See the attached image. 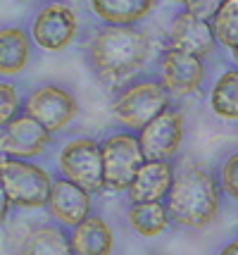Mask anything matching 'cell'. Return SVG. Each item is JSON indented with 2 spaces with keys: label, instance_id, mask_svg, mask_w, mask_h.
Listing matches in <instances>:
<instances>
[{
  "label": "cell",
  "instance_id": "obj_1",
  "mask_svg": "<svg viewBox=\"0 0 238 255\" xmlns=\"http://www.w3.org/2000/svg\"><path fill=\"white\" fill-rule=\"evenodd\" d=\"M155 55L153 36L141 26H95L86 41L93 74L107 84H129Z\"/></svg>",
  "mask_w": 238,
  "mask_h": 255
},
{
  "label": "cell",
  "instance_id": "obj_2",
  "mask_svg": "<svg viewBox=\"0 0 238 255\" xmlns=\"http://www.w3.org/2000/svg\"><path fill=\"white\" fill-rule=\"evenodd\" d=\"M222 184L200 162H188L176 169V179L167 196L171 222L181 229L203 232L219 220L222 212Z\"/></svg>",
  "mask_w": 238,
  "mask_h": 255
},
{
  "label": "cell",
  "instance_id": "obj_3",
  "mask_svg": "<svg viewBox=\"0 0 238 255\" xmlns=\"http://www.w3.org/2000/svg\"><path fill=\"white\" fill-rule=\"evenodd\" d=\"M171 108V93L158 77L134 79L117 91L112 100L114 120L129 131H141Z\"/></svg>",
  "mask_w": 238,
  "mask_h": 255
},
{
  "label": "cell",
  "instance_id": "obj_4",
  "mask_svg": "<svg viewBox=\"0 0 238 255\" xmlns=\"http://www.w3.org/2000/svg\"><path fill=\"white\" fill-rule=\"evenodd\" d=\"M0 179H2V193L12 200L14 208H19V210L48 208L55 177L43 165H36L34 160L2 155Z\"/></svg>",
  "mask_w": 238,
  "mask_h": 255
},
{
  "label": "cell",
  "instance_id": "obj_5",
  "mask_svg": "<svg viewBox=\"0 0 238 255\" xmlns=\"http://www.w3.org/2000/svg\"><path fill=\"white\" fill-rule=\"evenodd\" d=\"M60 177L74 181L77 186L98 196L105 189V167H102V143L93 136H72L57 153Z\"/></svg>",
  "mask_w": 238,
  "mask_h": 255
},
{
  "label": "cell",
  "instance_id": "obj_6",
  "mask_svg": "<svg viewBox=\"0 0 238 255\" xmlns=\"http://www.w3.org/2000/svg\"><path fill=\"white\" fill-rule=\"evenodd\" d=\"M100 143L102 167H105V189L112 191V193H126L148 160L138 133L122 129V131L105 136Z\"/></svg>",
  "mask_w": 238,
  "mask_h": 255
},
{
  "label": "cell",
  "instance_id": "obj_7",
  "mask_svg": "<svg viewBox=\"0 0 238 255\" xmlns=\"http://www.w3.org/2000/svg\"><path fill=\"white\" fill-rule=\"evenodd\" d=\"M31 38L46 53H62L74 45L81 33V19L67 0H46L31 19Z\"/></svg>",
  "mask_w": 238,
  "mask_h": 255
},
{
  "label": "cell",
  "instance_id": "obj_8",
  "mask_svg": "<svg viewBox=\"0 0 238 255\" xmlns=\"http://www.w3.org/2000/svg\"><path fill=\"white\" fill-rule=\"evenodd\" d=\"M24 112L38 120L50 133H60L79 117L81 105L67 86L41 84L24 98Z\"/></svg>",
  "mask_w": 238,
  "mask_h": 255
},
{
  "label": "cell",
  "instance_id": "obj_9",
  "mask_svg": "<svg viewBox=\"0 0 238 255\" xmlns=\"http://www.w3.org/2000/svg\"><path fill=\"white\" fill-rule=\"evenodd\" d=\"M158 79L171 98H191L203 91L207 81V60L164 45L158 55Z\"/></svg>",
  "mask_w": 238,
  "mask_h": 255
},
{
  "label": "cell",
  "instance_id": "obj_10",
  "mask_svg": "<svg viewBox=\"0 0 238 255\" xmlns=\"http://www.w3.org/2000/svg\"><path fill=\"white\" fill-rule=\"evenodd\" d=\"M186 131H188L186 112L171 105L159 117H155L146 129H141L138 138H141V145H143V153L148 160L171 162L179 155L183 141H186Z\"/></svg>",
  "mask_w": 238,
  "mask_h": 255
},
{
  "label": "cell",
  "instance_id": "obj_11",
  "mask_svg": "<svg viewBox=\"0 0 238 255\" xmlns=\"http://www.w3.org/2000/svg\"><path fill=\"white\" fill-rule=\"evenodd\" d=\"M167 48L174 50H183V53H191L198 55L203 60L215 57L219 41L215 36L212 22H207L203 17L188 12L186 7H181L179 12H174L167 26Z\"/></svg>",
  "mask_w": 238,
  "mask_h": 255
},
{
  "label": "cell",
  "instance_id": "obj_12",
  "mask_svg": "<svg viewBox=\"0 0 238 255\" xmlns=\"http://www.w3.org/2000/svg\"><path fill=\"white\" fill-rule=\"evenodd\" d=\"M53 136L43 124L34 120L31 115L22 112L12 122L2 124L0 129V148L5 157H19V160H36L46 155L53 145Z\"/></svg>",
  "mask_w": 238,
  "mask_h": 255
},
{
  "label": "cell",
  "instance_id": "obj_13",
  "mask_svg": "<svg viewBox=\"0 0 238 255\" xmlns=\"http://www.w3.org/2000/svg\"><path fill=\"white\" fill-rule=\"evenodd\" d=\"M48 212L57 224L67 229H77L83 220H88L93 215V193H88L86 189L77 186L74 181L65 177H55Z\"/></svg>",
  "mask_w": 238,
  "mask_h": 255
},
{
  "label": "cell",
  "instance_id": "obj_14",
  "mask_svg": "<svg viewBox=\"0 0 238 255\" xmlns=\"http://www.w3.org/2000/svg\"><path fill=\"white\" fill-rule=\"evenodd\" d=\"M174 179H176L174 162L146 160V165L141 167L131 189L126 191V198L129 203H162L169 196Z\"/></svg>",
  "mask_w": 238,
  "mask_h": 255
},
{
  "label": "cell",
  "instance_id": "obj_15",
  "mask_svg": "<svg viewBox=\"0 0 238 255\" xmlns=\"http://www.w3.org/2000/svg\"><path fill=\"white\" fill-rule=\"evenodd\" d=\"M34 38L31 31L10 24L0 29V74L2 79L19 77L34 57Z\"/></svg>",
  "mask_w": 238,
  "mask_h": 255
},
{
  "label": "cell",
  "instance_id": "obj_16",
  "mask_svg": "<svg viewBox=\"0 0 238 255\" xmlns=\"http://www.w3.org/2000/svg\"><path fill=\"white\" fill-rule=\"evenodd\" d=\"M93 17L110 26H138L155 12L158 0H88Z\"/></svg>",
  "mask_w": 238,
  "mask_h": 255
},
{
  "label": "cell",
  "instance_id": "obj_17",
  "mask_svg": "<svg viewBox=\"0 0 238 255\" xmlns=\"http://www.w3.org/2000/svg\"><path fill=\"white\" fill-rule=\"evenodd\" d=\"M17 255H77L72 246V234L62 224L34 222L29 234L24 236Z\"/></svg>",
  "mask_w": 238,
  "mask_h": 255
},
{
  "label": "cell",
  "instance_id": "obj_18",
  "mask_svg": "<svg viewBox=\"0 0 238 255\" xmlns=\"http://www.w3.org/2000/svg\"><path fill=\"white\" fill-rule=\"evenodd\" d=\"M72 246L77 255H112L114 232L105 217L91 215L77 229H72Z\"/></svg>",
  "mask_w": 238,
  "mask_h": 255
},
{
  "label": "cell",
  "instance_id": "obj_19",
  "mask_svg": "<svg viewBox=\"0 0 238 255\" xmlns=\"http://www.w3.org/2000/svg\"><path fill=\"white\" fill-rule=\"evenodd\" d=\"M126 220H129V227L143 239L162 236L174 224L167 200H162V203H129Z\"/></svg>",
  "mask_w": 238,
  "mask_h": 255
},
{
  "label": "cell",
  "instance_id": "obj_20",
  "mask_svg": "<svg viewBox=\"0 0 238 255\" xmlns=\"http://www.w3.org/2000/svg\"><path fill=\"white\" fill-rule=\"evenodd\" d=\"M210 110L224 122H238V67H227L217 74L210 89Z\"/></svg>",
  "mask_w": 238,
  "mask_h": 255
},
{
  "label": "cell",
  "instance_id": "obj_21",
  "mask_svg": "<svg viewBox=\"0 0 238 255\" xmlns=\"http://www.w3.org/2000/svg\"><path fill=\"white\" fill-rule=\"evenodd\" d=\"M212 29L222 48H238V0H227L212 17Z\"/></svg>",
  "mask_w": 238,
  "mask_h": 255
},
{
  "label": "cell",
  "instance_id": "obj_22",
  "mask_svg": "<svg viewBox=\"0 0 238 255\" xmlns=\"http://www.w3.org/2000/svg\"><path fill=\"white\" fill-rule=\"evenodd\" d=\"M24 112V100L19 96V89L12 84V79H2L0 84V127L12 122Z\"/></svg>",
  "mask_w": 238,
  "mask_h": 255
},
{
  "label": "cell",
  "instance_id": "obj_23",
  "mask_svg": "<svg viewBox=\"0 0 238 255\" xmlns=\"http://www.w3.org/2000/svg\"><path fill=\"white\" fill-rule=\"evenodd\" d=\"M219 184H222L224 196L238 203V150L224 157V162L219 167Z\"/></svg>",
  "mask_w": 238,
  "mask_h": 255
},
{
  "label": "cell",
  "instance_id": "obj_24",
  "mask_svg": "<svg viewBox=\"0 0 238 255\" xmlns=\"http://www.w3.org/2000/svg\"><path fill=\"white\" fill-rule=\"evenodd\" d=\"M224 2H227V0H186L183 7L188 12H193V14L207 19V22H212V17L219 12V7H222Z\"/></svg>",
  "mask_w": 238,
  "mask_h": 255
},
{
  "label": "cell",
  "instance_id": "obj_25",
  "mask_svg": "<svg viewBox=\"0 0 238 255\" xmlns=\"http://www.w3.org/2000/svg\"><path fill=\"white\" fill-rule=\"evenodd\" d=\"M0 203H2V224H7V220H10V208H12V200L0 191Z\"/></svg>",
  "mask_w": 238,
  "mask_h": 255
},
{
  "label": "cell",
  "instance_id": "obj_26",
  "mask_svg": "<svg viewBox=\"0 0 238 255\" xmlns=\"http://www.w3.org/2000/svg\"><path fill=\"white\" fill-rule=\"evenodd\" d=\"M217 255H238V236L236 239H231L229 244H224V248H222Z\"/></svg>",
  "mask_w": 238,
  "mask_h": 255
},
{
  "label": "cell",
  "instance_id": "obj_27",
  "mask_svg": "<svg viewBox=\"0 0 238 255\" xmlns=\"http://www.w3.org/2000/svg\"><path fill=\"white\" fill-rule=\"evenodd\" d=\"M229 57H231V65L238 67V48H234V50H229Z\"/></svg>",
  "mask_w": 238,
  "mask_h": 255
},
{
  "label": "cell",
  "instance_id": "obj_28",
  "mask_svg": "<svg viewBox=\"0 0 238 255\" xmlns=\"http://www.w3.org/2000/svg\"><path fill=\"white\" fill-rule=\"evenodd\" d=\"M162 2H171V5H181L183 7V2H186V0H162Z\"/></svg>",
  "mask_w": 238,
  "mask_h": 255
},
{
  "label": "cell",
  "instance_id": "obj_29",
  "mask_svg": "<svg viewBox=\"0 0 238 255\" xmlns=\"http://www.w3.org/2000/svg\"><path fill=\"white\" fill-rule=\"evenodd\" d=\"M146 255H158V253H146Z\"/></svg>",
  "mask_w": 238,
  "mask_h": 255
}]
</instances>
